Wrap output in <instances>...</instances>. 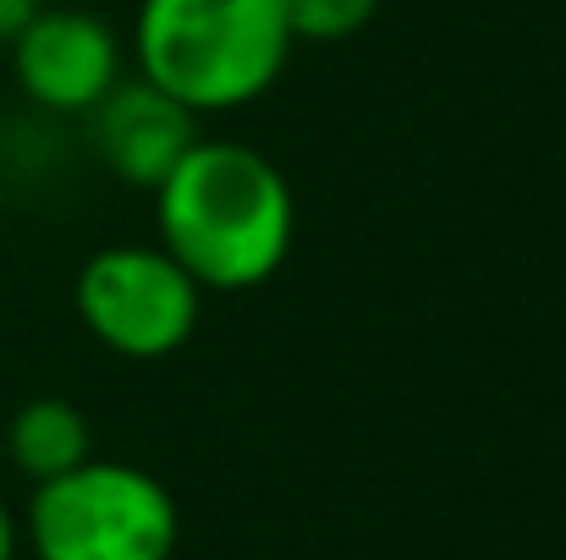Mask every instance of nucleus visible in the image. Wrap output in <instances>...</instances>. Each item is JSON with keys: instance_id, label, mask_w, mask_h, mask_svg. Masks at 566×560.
Instances as JSON below:
<instances>
[{"instance_id": "obj_9", "label": "nucleus", "mask_w": 566, "mask_h": 560, "mask_svg": "<svg viewBox=\"0 0 566 560\" xmlns=\"http://www.w3.org/2000/svg\"><path fill=\"white\" fill-rule=\"evenodd\" d=\"M39 0H0V44H11L17 39V28L28 22V11H33Z\"/></svg>"}, {"instance_id": "obj_10", "label": "nucleus", "mask_w": 566, "mask_h": 560, "mask_svg": "<svg viewBox=\"0 0 566 560\" xmlns=\"http://www.w3.org/2000/svg\"><path fill=\"white\" fill-rule=\"evenodd\" d=\"M17 556V522H11V511H6V500H0V560Z\"/></svg>"}, {"instance_id": "obj_4", "label": "nucleus", "mask_w": 566, "mask_h": 560, "mask_svg": "<svg viewBox=\"0 0 566 560\" xmlns=\"http://www.w3.org/2000/svg\"><path fill=\"white\" fill-rule=\"evenodd\" d=\"M83 330L133 363L182 352L198 330L203 292L160 242H116L83 258L72 286Z\"/></svg>"}, {"instance_id": "obj_3", "label": "nucleus", "mask_w": 566, "mask_h": 560, "mask_svg": "<svg viewBox=\"0 0 566 560\" xmlns=\"http://www.w3.org/2000/svg\"><path fill=\"white\" fill-rule=\"evenodd\" d=\"M177 533L171 489L133 462L88 456L33 484L28 500V545L39 560H171Z\"/></svg>"}, {"instance_id": "obj_5", "label": "nucleus", "mask_w": 566, "mask_h": 560, "mask_svg": "<svg viewBox=\"0 0 566 560\" xmlns=\"http://www.w3.org/2000/svg\"><path fill=\"white\" fill-rule=\"evenodd\" d=\"M6 50L17 88L61 116H88L122 83V44L111 22L77 6H33Z\"/></svg>"}, {"instance_id": "obj_6", "label": "nucleus", "mask_w": 566, "mask_h": 560, "mask_svg": "<svg viewBox=\"0 0 566 560\" xmlns=\"http://www.w3.org/2000/svg\"><path fill=\"white\" fill-rule=\"evenodd\" d=\"M94 149L99 160L133 187H155L171 177V166L198 144V116L188 105H177L171 94H160L144 77H122L94 110Z\"/></svg>"}, {"instance_id": "obj_1", "label": "nucleus", "mask_w": 566, "mask_h": 560, "mask_svg": "<svg viewBox=\"0 0 566 560\" xmlns=\"http://www.w3.org/2000/svg\"><path fill=\"white\" fill-rule=\"evenodd\" d=\"M160 247L198 281V292L264 286L297 236L286 177L248 144L198 138L155 187Z\"/></svg>"}, {"instance_id": "obj_7", "label": "nucleus", "mask_w": 566, "mask_h": 560, "mask_svg": "<svg viewBox=\"0 0 566 560\" xmlns=\"http://www.w3.org/2000/svg\"><path fill=\"white\" fill-rule=\"evenodd\" d=\"M6 451L17 462V473H28L33 484L44 478H61L72 473L77 462L94 456V440H88V418L61 401V395H33L11 412L6 423Z\"/></svg>"}, {"instance_id": "obj_2", "label": "nucleus", "mask_w": 566, "mask_h": 560, "mask_svg": "<svg viewBox=\"0 0 566 560\" xmlns=\"http://www.w3.org/2000/svg\"><path fill=\"white\" fill-rule=\"evenodd\" d=\"M133 55L138 77L192 116H226L275 88L292 28L281 0H138Z\"/></svg>"}, {"instance_id": "obj_8", "label": "nucleus", "mask_w": 566, "mask_h": 560, "mask_svg": "<svg viewBox=\"0 0 566 560\" xmlns=\"http://www.w3.org/2000/svg\"><path fill=\"white\" fill-rule=\"evenodd\" d=\"M292 44H342L375 22L379 0H281Z\"/></svg>"}]
</instances>
